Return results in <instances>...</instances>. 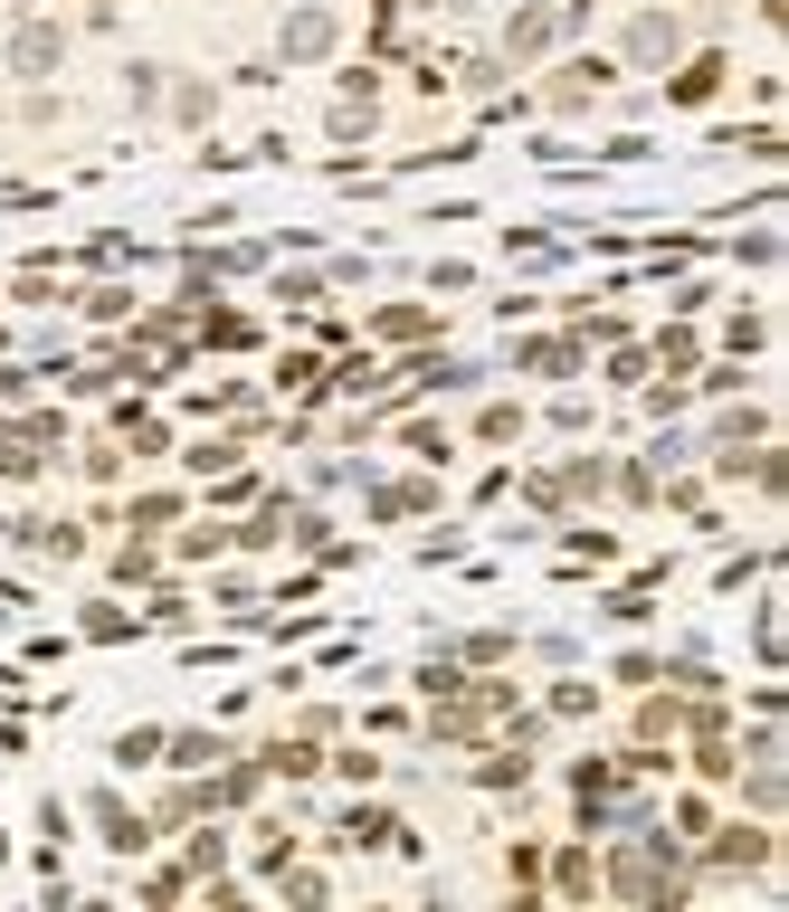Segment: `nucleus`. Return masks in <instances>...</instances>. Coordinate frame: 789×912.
Returning a JSON list of instances; mask_svg holds the SVG:
<instances>
[{"mask_svg":"<svg viewBox=\"0 0 789 912\" xmlns=\"http://www.w3.org/2000/svg\"><path fill=\"white\" fill-rule=\"evenodd\" d=\"M324 39H334V29L314 20V10H305V20H295V29H286V48H295V57H314V48H324Z\"/></svg>","mask_w":789,"mask_h":912,"instance_id":"1","label":"nucleus"}]
</instances>
